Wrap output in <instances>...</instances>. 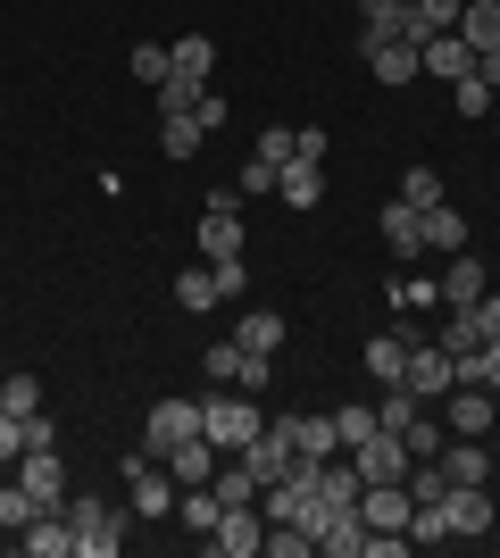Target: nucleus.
I'll return each instance as SVG.
<instances>
[{
	"label": "nucleus",
	"instance_id": "1",
	"mask_svg": "<svg viewBox=\"0 0 500 558\" xmlns=\"http://www.w3.org/2000/svg\"><path fill=\"white\" fill-rule=\"evenodd\" d=\"M68 525H75V558H118L134 509H109V500H93V492H68Z\"/></svg>",
	"mask_w": 500,
	"mask_h": 558
},
{
	"label": "nucleus",
	"instance_id": "2",
	"mask_svg": "<svg viewBox=\"0 0 500 558\" xmlns=\"http://www.w3.org/2000/svg\"><path fill=\"white\" fill-rule=\"evenodd\" d=\"M200 434L234 459V450H251L267 434V417H259V400H251V392H217V400H200Z\"/></svg>",
	"mask_w": 500,
	"mask_h": 558
},
{
	"label": "nucleus",
	"instance_id": "3",
	"mask_svg": "<svg viewBox=\"0 0 500 558\" xmlns=\"http://www.w3.org/2000/svg\"><path fill=\"white\" fill-rule=\"evenodd\" d=\"M175 500H184V492H175L167 459H150V450H143V459H125V509L143 517V525H150V517H167Z\"/></svg>",
	"mask_w": 500,
	"mask_h": 558
},
{
	"label": "nucleus",
	"instance_id": "4",
	"mask_svg": "<svg viewBox=\"0 0 500 558\" xmlns=\"http://www.w3.org/2000/svg\"><path fill=\"white\" fill-rule=\"evenodd\" d=\"M192 434H200V400H159V409L143 417V450L150 459H167V450L192 442Z\"/></svg>",
	"mask_w": 500,
	"mask_h": 558
},
{
	"label": "nucleus",
	"instance_id": "5",
	"mask_svg": "<svg viewBox=\"0 0 500 558\" xmlns=\"http://www.w3.org/2000/svg\"><path fill=\"white\" fill-rule=\"evenodd\" d=\"M234 459L251 466V475H259V492H267V484H284L292 466H301V450H292L284 417H267V434H259V442H251V450H234Z\"/></svg>",
	"mask_w": 500,
	"mask_h": 558
},
{
	"label": "nucleus",
	"instance_id": "6",
	"mask_svg": "<svg viewBox=\"0 0 500 558\" xmlns=\"http://www.w3.org/2000/svg\"><path fill=\"white\" fill-rule=\"evenodd\" d=\"M209 550H217V558H259V550H267V517H259V500L217 517V525H209Z\"/></svg>",
	"mask_w": 500,
	"mask_h": 558
},
{
	"label": "nucleus",
	"instance_id": "7",
	"mask_svg": "<svg viewBox=\"0 0 500 558\" xmlns=\"http://www.w3.org/2000/svg\"><path fill=\"white\" fill-rule=\"evenodd\" d=\"M459 375H451V350L442 342H408V367H401V392H417V400H442Z\"/></svg>",
	"mask_w": 500,
	"mask_h": 558
},
{
	"label": "nucleus",
	"instance_id": "8",
	"mask_svg": "<svg viewBox=\"0 0 500 558\" xmlns=\"http://www.w3.org/2000/svg\"><path fill=\"white\" fill-rule=\"evenodd\" d=\"M192 242H200V258H251V233H242V209H200V226H192Z\"/></svg>",
	"mask_w": 500,
	"mask_h": 558
},
{
	"label": "nucleus",
	"instance_id": "9",
	"mask_svg": "<svg viewBox=\"0 0 500 558\" xmlns=\"http://www.w3.org/2000/svg\"><path fill=\"white\" fill-rule=\"evenodd\" d=\"M417 68L442 75V84H467V75H476V43H467V34H426V43H417Z\"/></svg>",
	"mask_w": 500,
	"mask_h": 558
},
{
	"label": "nucleus",
	"instance_id": "10",
	"mask_svg": "<svg viewBox=\"0 0 500 558\" xmlns=\"http://www.w3.org/2000/svg\"><path fill=\"white\" fill-rule=\"evenodd\" d=\"M358 59L376 68V84H417V43H392V34H358Z\"/></svg>",
	"mask_w": 500,
	"mask_h": 558
},
{
	"label": "nucleus",
	"instance_id": "11",
	"mask_svg": "<svg viewBox=\"0 0 500 558\" xmlns=\"http://www.w3.org/2000/svg\"><path fill=\"white\" fill-rule=\"evenodd\" d=\"M17 484L34 492V509H68V466H59V450H25Z\"/></svg>",
	"mask_w": 500,
	"mask_h": 558
},
{
	"label": "nucleus",
	"instance_id": "12",
	"mask_svg": "<svg viewBox=\"0 0 500 558\" xmlns=\"http://www.w3.org/2000/svg\"><path fill=\"white\" fill-rule=\"evenodd\" d=\"M17 550H25V558H75V525H68V509L25 517V525H17Z\"/></svg>",
	"mask_w": 500,
	"mask_h": 558
},
{
	"label": "nucleus",
	"instance_id": "13",
	"mask_svg": "<svg viewBox=\"0 0 500 558\" xmlns=\"http://www.w3.org/2000/svg\"><path fill=\"white\" fill-rule=\"evenodd\" d=\"M442 517H451V542L492 534V492H484V484H451V492H442Z\"/></svg>",
	"mask_w": 500,
	"mask_h": 558
},
{
	"label": "nucleus",
	"instance_id": "14",
	"mask_svg": "<svg viewBox=\"0 0 500 558\" xmlns=\"http://www.w3.org/2000/svg\"><path fill=\"white\" fill-rule=\"evenodd\" d=\"M492 417H500V392L492 384H451V434H492Z\"/></svg>",
	"mask_w": 500,
	"mask_h": 558
},
{
	"label": "nucleus",
	"instance_id": "15",
	"mask_svg": "<svg viewBox=\"0 0 500 558\" xmlns=\"http://www.w3.org/2000/svg\"><path fill=\"white\" fill-rule=\"evenodd\" d=\"M217 466H225V450H217L209 434H192V442H175V450H167V475H175V492H192V484H209Z\"/></svg>",
	"mask_w": 500,
	"mask_h": 558
},
{
	"label": "nucleus",
	"instance_id": "16",
	"mask_svg": "<svg viewBox=\"0 0 500 558\" xmlns=\"http://www.w3.org/2000/svg\"><path fill=\"white\" fill-rule=\"evenodd\" d=\"M383 251H392V258H426V209L383 201Z\"/></svg>",
	"mask_w": 500,
	"mask_h": 558
},
{
	"label": "nucleus",
	"instance_id": "17",
	"mask_svg": "<svg viewBox=\"0 0 500 558\" xmlns=\"http://www.w3.org/2000/svg\"><path fill=\"white\" fill-rule=\"evenodd\" d=\"M276 201H284V209H317V201H326V175H317V159L276 167Z\"/></svg>",
	"mask_w": 500,
	"mask_h": 558
},
{
	"label": "nucleus",
	"instance_id": "18",
	"mask_svg": "<svg viewBox=\"0 0 500 558\" xmlns=\"http://www.w3.org/2000/svg\"><path fill=\"white\" fill-rule=\"evenodd\" d=\"M442 475L451 484H492V450L476 434H459V442H442Z\"/></svg>",
	"mask_w": 500,
	"mask_h": 558
},
{
	"label": "nucleus",
	"instance_id": "19",
	"mask_svg": "<svg viewBox=\"0 0 500 558\" xmlns=\"http://www.w3.org/2000/svg\"><path fill=\"white\" fill-rule=\"evenodd\" d=\"M442 301H451V308H476L484 301V258L476 251H451V267H442Z\"/></svg>",
	"mask_w": 500,
	"mask_h": 558
},
{
	"label": "nucleus",
	"instance_id": "20",
	"mask_svg": "<svg viewBox=\"0 0 500 558\" xmlns=\"http://www.w3.org/2000/svg\"><path fill=\"white\" fill-rule=\"evenodd\" d=\"M284 434H292V450H301V459H342L333 417H284Z\"/></svg>",
	"mask_w": 500,
	"mask_h": 558
},
{
	"label": "nucleus",
	"instance_id": "21",
	"mask_svg": "<svg viewBox=\"0 0 500 558\" xmlns=\"http://www.w3.org/2000/svg\"><path fill=\"white\" fill-rule=\"evenodd\" d=\"M284 308H251V317H242V326H234V342L242 350H284Z\"/></svg>",
	"mask_w": 500,
	"mask_h": 558
},
{
	"label": "nucleus",
	"instance_id": "22",
	"mask_svg": "<svg viewBox=\"0 0 500 558\" xmlns=\"http://www.w3.org/2000/svg\"><path fill=\"white\" fill-rule=\"evenodd\" d=\"M459 34L476 43V59H484V50H500V0H467V9H459Z\"/></svg>",
	"mask_w": 500,
	"mask_h": 558
},
{
	"label": "nucleus",
	"instance_id": "23",
	"mask_svg": "<svg viewBox=\"0 0 500 558\" xmlns=\"http://www.w3.org/2000/svg\"><path fill=\"white\" fill-rule=\"evenodd\" d=\"M209 492H217V500H225V509H251V500H259V475H251V466H242V459H225V466H217V475H209Z\"/></svg>",
	"mask_w": 500,
	"mask_h": 558
},
{
	"label": "nucleus",
	"instance_id": "24",
	"mask_svg": "<svg viewBox=\"0 0 500 558\" xmlns=\"http://www.w3.org/2000/svg\"><path fill=\"white\" fill-rule=\"evenodd\" d=\"M167 59H175V75L209 84V68H217V43H209V34H184V43H167Z\"/></svg>",
	"mask_w": 500,
	"mask_h": 558
},
{
	"label": "nucleus",
	"instance_id": "25",
	"mask_svg": "<svg viewBox=\"0 0 500 558\" xmlns=\"http://www.w3.org/2000/svg\"><path fill=\"white\" fill-rule=\"evenodd\" d=\"M401 367H408V333H376V342H367V375H376V384H401Z\"/></svg>",
	"mask_w": 500,
	"mask_h": 558
},
{
	"label": "nucleus",
	"instance_id": "26",
	"mask_svg": "<svg viewBox=\"0 0 500 558\" xmlns=\"http://www.w3.org/2000/svg\"><path fill=\"white\" fill-rule=\"evenodd\" d=\"M426 251H442V258L467 251V217H459L451 201H442V209H426Z\"/></svg>",
	"mask_w": 500,
	"mask_h": 558
},
{
	"label": "nucleus",
	"instance_id": "27",
	"mask_svg": "<svg viewBox=\"0 0 500 558\" xmlns=\"http://www.w3.org/2000/svg\"><path fill=\"white\" fill-rule=\"evenodd\" d=\"M0 409H9V417H42V375H9V384H0Z\"/></svg>",
	"mask_w": 500,
	"mask_h": 558
},
{
	"label": "nucleus",
	"instance_id": "28",
	"mask_svg": "<svg viewBox=\"0 0 500 558\" xmlns=\"http://www.w3.org/2000/svg\"><path fill=\"white\" fill-rule=\"evenodd\" d=\"M358 17H367V34H392V43H408V0H358Z\"/></svg>",
	"mask_w": 500,
	"mask_h": 558
},
{
	"label": "nucleus",
	"instance_id": "29",
	"mask_svg": "<svg viewBox=\"0 0 500 558\" xmlns=\"http://www.w3.org/2000/svg\"><path fill=\"white\" fill-rule=\"evenodd\" d=\"M125 68H134V75L150 84V93H159L167 75H175V59H167V43H134V50H125Z\"/></svg>",
	"mask_w": 500,
	"mask_h": 558
},
{
	"label": "nucleus",
	"instance_id": "30",
	"mask_svg": "<svg viewBox=\"0 0 500 558\" xmlns=\"http://www.w3.org/2000/svg\"><path fill=\"white\" fill-rule=\"evenodd\" d=\"M200 142H209V134H200L192 117H159V150H167V159H192Z\"/></svg>",
	"mask_w": 500,
	"mask_h": 558
},
{
	"label": "nucleus",
	"instance_id": "31",
	"mask_svg": "<svg viewBox=\"0 0 500 558\" xmlns=\"http://www.w3.org/2000/svg\"><path fill=\"white\" fill-rule=\"evenodd\" d=\"M251 150H259L267 167H292V159H301V125H267V134L251 142Z\"/></svg>",
	"mask_w": 500,
	"mask_h": 558
},
{
	"label": "nucleus",
	"instance_id": "32",
	"mask_svg": "<svg viewBox=\"0 0 500 558\" xmlns=\"http://www.w3.org/2000/svg\"><path fill=\"white\" fill-rule=\"evenodd\" d=\"M217 517H225V500H217L209 484H192V492H184V534H209Z\"/></svg>",
	"mask_w": 500,
	"mask_h": 558
},
{
	"label": "nucleus",
	"instance_id": "33",
	"mask_svg": "<svg viewBox=\"0 0 500 558\" xmlns=\"http://www.w3.org/2000/svg\"><path fill=\"white\" fill-rule=\"evenodd\" d=\"M442 350H451V359H476V350H484L476 308H451V333H442Z\"/></svg>",
	"mask_w": 500,
	"mask_h": 558
},
{
	"label": "nucleus",
	"instance_id": "34",
	"mask_svg": "<svg viewBox=\"0 0 500 558\" xmlns=\"http://www.w3.org/2000/svg\"><path fill=\"white\" fill-rule=\"evenodd\" d=\"M401 201H408V209H442V175H434V167H408V175H401Z\"/></svg>",
	"mask_w": 500,
	"mask_h": 558
},
{
	"label": "nucleus",
	"instance_id": "35",
	"mask_svg": "<svg viewBox=\"0 0 500 558\" xmlns=\"http://www.w3.org/2000/svg\"><path fill=\"white\" fill-rule=\"evenodd\" d=\"M333 434H342V450H358L367 434H376V409H367V400H351V409H333Z\"/></svg>",
	"mask_w": 500,
	"mask_h": 558
},
{
	"label": "nucleus",
	"instance_id": "36",
	"mask_svg": "<svg viewBox=\"0 0 500 558\" xmlns=\"http://www.w3.org/2000/svg\"><path fill=\"white\" fill-rule=\"evenodd\" d=\"M25 517H42V509H34V492H25L17 475H9V484H0V534H17Z\"/></svg>",
	"mask_w": 500,
	"mask_h": 558
},
{
	"label": "nucleus",
	"instance_id": "37",
	"mask_svg": "<svg viewBox=\"0 0 500 558\" xmlns=\"http://www.w3.org/2000/svg\"><path fill=\"white\" fill-rule=\"evenodd\" d=\"M209 93V84H192V75H167L159 84V117H192V100Z\"/></svg>",
	"mask_w": 500,
	"mask_h": 558
},
{
	"label": "nucleus",
	"instance_id": "38",
	"mask_svg": "<svg viewBox=\"0 0 500 558\" xmlns=\"http://www.w3.org/2000/svg\"><path fill=\"white\" fill-rule=\"evenodd\" d=\"M175 301L184 308H217V276L209 267H184V276H175Z\"/></svg>",
	"mask_w": 500,
	"mask_h": 558
},
{
	"label": "nucleus",
	"instance_id": "39",
	"mask_svg": "<svg viewBox=\"0 0 500 558\" xmlns=\"http://www.w3.org/2000/svg\"><path fill=\"white\" fill-rule=\"evenodd\" d=\"M267 550L276 558H317V534L309 525H267Z\"/></svg>",
	"mask_w": 500,
	"mask_h": 558
},
{
	"label": "nucleus",
	"instance_id": "40",
	"mask_svg": "<svg viewBox=\"0 0 500 558\" xmlns=\"http://www.w3.org/2000/svg\"><path fill=\"white\" fill-rule=\"evenodd\" d=\"M209 276H217V301H242L251 292V258H217Z\"/></svg>",
	"mask_w": 500,
	"mask_h": 558
},
{
	"label": "nucleus",
	"instance_id": "41",
	"mask_svg": "<svg viewBox=\"0 0 500 558\" xmlns=\"http://www.w3.org/2000/svg\"><path fill=\"white\" fill-rule=\"evenodd\" d=\"M242 392H267L276 384V350H242V375H234Z\"/></svg>",
	"mask_w": 500,
	"mask_h": 558
},
{
	"label": "nucleus",
	"instance_id": "42",
	"mask_svg": "<svg viewBox=\"0 0 500 558\" xmlns=\"http://www.w3.org/2000/svg\"><path fill=\"white\" fill-rule=\"evenodd\" d=\"M401 442H408V459H442V425H434L426 409H417V425H408Z\"/></svg>",
	"mask_w": 500,
	"mask_h": 558
},
{
	"label": "nucleus",
	"instance_id": "43",
	"mask_svg": "<svg viewBox=\"0 0 500 558\" xmlns=\"http://www.w3.org/2000/svg\"><path fill=\"white\" fill-rule=\"evenodd\" d=\"M451 109H459V117H484V109H492V84H484V75H467V84H451Z\"/></svg>",
	"mask_w": 500,
	"mask_h": 558
},
{
	"label": "nucleus",
	"instance_id": "44",
	"mask_svg": "<svg viewBox=\"0 0 500 558\" xmlns=\"http://www.w3.org/2000/svg\"><path fill=\"white\" fill-rule=\"evenodd\" d=\"M200 367H209V384H234V375H242V342H209Z\"/></svg>",
	"mask_w": 500,
	"mask_h": 558
},
{
	"label": "nucleus",
	"instance_id": "45",
	"mask_svg": "<svg viewBox=\"0 0 500 558\" xmlns=\"http://www.w3.org/2000/svg\"><path fill=\"white\" fill-rule=\"evenodd\" d=\"M392 301H401V308H426V301H442V283H426V276H401V283H392Z\"/></svg>",
	"mask_w": 500,
	"mask_h": 558
},
{
	"label": "nucleus",
	"instance_id": "46",
	"mask_svg": "<svg viewBox=\"0 0 500 558\" xmlns=\"http://www.w3.org/2000/svg\"><path fill=\"white\" fill-rule=\"evenodd\" d=\"M234 192H251V201H259V192H276V167L251 150V159H242V184H234Z\"/></svg>",
	"mask_w": 500,
	"mask_h": 558
},
{
	"label": "nucleus",
	"instance_id": "47",
	"mask_svg": "<svg viewBox=\"0 0 500 558\" xmlns=\"http://www.w3.org/2000/svg\"><path fill=\"white\" fill-rule=\"evenodd\" d=\"M17 459H25V417L0 409V466H17Z\"/></svg>",
	"mask_w": 500,
	"mask_h": 558
},
{
	"label": "nucleus",
	"instance_id": "48",
	"mask_svg": "<svg viewBox=\"0 0 500 558\" xmlns=\"http://www.w3.org/2000/svg\"><path fill=\"white\" fill-rule=\"evenodd\" d=\"M192 125H200V134H217V125H225V100L200 93V100H192Z\"/></svg>",
	"mask_w": 500,
	"mask_h": 558
},
{
	"label": "nucleus",
	"instance_id": "49",
	"mask_svg": "<svg viewBox=\"0 0 500 558\" xmlns=\"http://www.w3.org/2000/svg\"><path fill=\"white\" fill-rule=\"evenodd\" d=\"M25 450H59V425H50V409H42V417H25Z\"/></svg>",
	"mask_w": 500,
	"mask_h": 558
},
{
	"label": "nucleus",
	"instance_id": "50",
	"mask_svg": "<svg viewBox=\"0 0 500 558\" xmlns=\"http://www.w3.org/2000/svg\"><path fill=\"white\" fill-rule=\"evenodd\" d=\"M401 550H417V542H408V534H367V550H358V558H401Z\"/></svg>",
	"mask_w": 500,
	"mask_h": 558
},
{
	"label": "nucleus",
	"instance_id": "51",
	"mask_svg": "<svg viewBox=\"0 0 500 558\" xmlns=\"http://www.w3.org/2000/svg\"><path fill=\"white\" fill-rule=\"evenodd\" d=\"M476 326H484V342L500 333V292H484V301H476Z\"/></svg>",
	"mask_w": 500,
	"mask_h": 558
},
{
	"label": "nucleus",
	"instance_id": "52",
	"mask_svg": "<svg viewBox=\"0 0 500 558\" xmlns=\"http://www.w3.org/2000/svg\"><path fill=\"white\" fill-rule=\"evenodd\" d=\"M484 384H492V392H500V333H492V342H484Z\"/></svg>",
	"mask_w": 500,
	"mask_h": 558
}]
</instances>
